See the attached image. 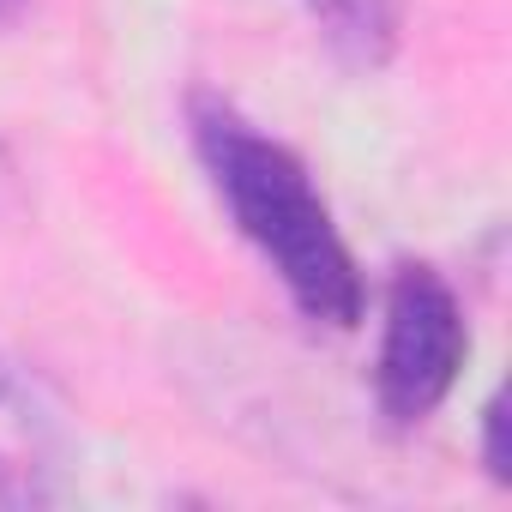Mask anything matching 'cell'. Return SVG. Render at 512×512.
<instances>
[{"label":"cell","instance_id":"4","mask_svg":"<svg viewBox=\"0 0 512 512\" xmlns=\"http://www.w3.org/2000/svg\"><path fill=\"white\" fill-rule=\"evenodd\" d=\"M31 13V0H0V31H7V25H19Z\"/></svg>","mask_w":512,"mask_h":512},{"label":"cell","instance_id":"5","mask_svg":"<svg viewBox=\"0 0 512 512\" xmlns=\"http://www.w3.org/2000/svg\"><path fill=\"white\" fill-rule=\"evenodd\" d=\"M7 398H13V368L0 362V404H7Z\"/></svg>","mask_w":512,"mask_h":512},{"label":"cell","instance_id":"3","mask_svg":"<svg viewBox=\"0 0 512 512\" xmlns=\"http://www.w3.org/2000/svg\"><path fill=\"white\" fill-rule=\"evenodd\" d=\"M506 398H488V410H482V464H488V476L494 482H506L512 476V446H506Z\"/></svg>","mask_w":512,"mask_h":512},{"label":"cell","instance_id":"1","mask_svg":"<svg viewBox=\"0 0 512 512\" xmlns=\"http://www.w3.org/2000/svg\"><path fill=\"white\" fill-rule=\"evenodd\" d=\"M193 151L235 217V229L260 247V260L278 272L290 302L332 332H350L362 320V272L344 247L332 205L320 199L302 157L278 139H266L253 121H241L217 97H193Z\"/></svg>","mask_w":512,"mask_h":512},{"label":"cell","instance_id":"2","mask_svg":"<svg viewBox=\"0 0 512 512\" xmlns=\"http://www.w3.org/2000/svg\"><path fill=\"white\" fill-rule=\"evenodd\" d=\"M464 356H470V326L452 284L434 266H398L386 284V326H380V362H374L380 410L398 428L428 422L458 386Z\"/></svg>","mask_w":512,"mask_h":512}]
</instances>
